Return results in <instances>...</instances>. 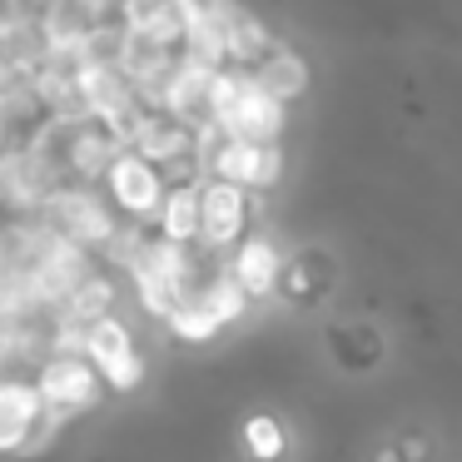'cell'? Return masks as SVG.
Listing matches in <instances>:
<instances>
[{"instance_id":"1","label":"cell","mask_w":462,"mask_h":462,"mask_svg":"<svg viewBox=\"0 0 462 462\" xmlns=\"http://www.w3.org/2000/svg\"><path fill=\"white\" fill-rule=\"evenodd\" d=\"M25 144L41 154V164L55 174V184H100L105 164L120 150V134L85 120L80 110H51L25 134Z\"/></svg>"},{"instance_id":"2","label":"cell","mask_w":462,"mask_h":462,"mask_svg":"<svg viewBox=\"0 0 462 462\" xmlns=\"http://www.w3.org/2000/svg\"><path fill=\"white\" fill-rule=\"evenodd\" d=\"M60 244L45 219H0V313L41 309V279Z\"/></svg>"},{"instance_id":"3","label":"cell","mask_w":462,"mask_h":462,"mask_svg":"<svg viewBox=\"0 0 462 462\" xmlns=\"http://www.w3.org/2000/svg\"><path fill=\"white\" fill-rule=\"evenodd\" d=\"M224 140H249V144H279L283 134V105L239 65H224L214 80V125Z\"/></svg>"},{"instance_id":"4","label":"cell","mask_w":462,"mask_h":462,"mask_svg":"<svg viewBox=\"0 0 462 462\" xmlns=\"http://www.w3.org/2000/svg\"><path fill=\"white\" fill-rule=\"evenodd\" d=\"M31 378H35V393H41L45 412H51L60 428L75 418H85V412H95L100 398L110 393L105 378L95 373V363L85 358L80 343H55V348L31 368Z\"/></svg>"},{"instance_id":"5","label":"cell","mask_w":462,"mask_h":462,"mask_svg":"<svg viewBox=\"0 0 462 462\" xmlns=\"http://www.w3.org/2000/svg\"><path fill=\"white\" fill-rule=\"evenodd\" d=\"M41 219L51 224L65 244L95 254V259H105V254H110V244L120 239V229H125L120 209L105 199L100 184H60V189L45 199Z\"/></svg>"},{"instance_id":"6","label":"cell","mask_w":462,"mask_h":462,"mask_svg":"<svg viewBox=\"0 0 462 462\" xmlns=\"http://www.w3.org/2000/svg\"><path fill=\"white\" fill-rule=\"evenodd\" d=\"M55 432L60 422L45 412L31 373H0V457H35Z\"/></svg>"},{"instance_id":"7","label":"cell","mask_w":462,"mask_h":462,"mask_svg":"<svg viewBox=\"0 0 462 462\" xmlns=\"http://www.w3.org/2000/svg\"><path fill=\"white\" fill-rule=\"evenodd\" d=\"M283 174V150L279 144H249V140H224L219 130L199 134V180H224L239 189L259 194L273 189Z\"/></svg>"},{"instance_id":"8","label":"cell","mask_w":462,"mask_h":462,"mask_svg":"<svg viewBox=\"0 0 462 462\" xmlns=\"http://www.w3.org/2000/svg\"><path fill=\"white\" fill-rule=\"evenodd\" d=\"M100 189H105V199L120 209L125 224H144V229H150L160 204H164V194H170V174H164L160 164H150L144 154H134L130 144H120L115 160L105 164V174H100Z\"/></svg>"},{"instance_id":"9","label":"cell","mask_w":462,"mask_h":462,"mask_svg":"<svg viewBox=\"0 0 462 462\" xmlns=\"http://www.w3.org/2000/svg\"><path fill=\"white\" fill-rule=\"evenodd\" d=\"M75 110L125 140L130 120L144 110V100L120 65H75Z\"/></svg>"},{"instance_id":"10","label":"cell","mask_w":462,"mask_h":462,"mask_svg":"<svg viewBox=\"0 0 462 462\" xmlns=\"http://www.w3.org/2000/svg\"><path fill=\"white\" fill-rule=\"evenodd\" d=\"M75 343L85 348V358L95 363V373L105 378L110 393H134L144 383V353H140V343H134V328L120 319V313L90 323Z\"/></svg>"},{"instance_id":"11","label":"cell","mask_w":462,"mask_h":462,"mask_svg":"<svg viewBox=\"0 0 462 462\" xmlns=\"http://www.w3.org/2000/svg\"><path fill=\"white\" fill-rule=\"evenodd\" d=\"M134 154H144L150 164H160L164 174L174 170V164H189V174H199V130H189L184 120H174L170 110H160V105H144L140 115L130 120V130H125V140Z\"/></svg>"},{"instance_id":"12","label":"cell","mask_w":462,"mask_h":462,"mask_svg":"<svg viewBox=\"0 0 462 462\" xmlns=\"http://www.w3.org/2000/svg\"><path fill=\"white\" fill-rule=\"evenodd\" d=\"M60 189L55 174L41 164L31 144H5L0 150V219H41L45 199Z\"/></svg>"},{"instance_id":"13","label":"cell","mask_w":462,"mask_h":462,"mask_svg":"<svg viewBox=\"0 0 462 462\" xmlns=\"http://www.w3.org/2000/svg\"><path fill=\"white\" fill-rule=\"evenodd\" d=\"M249 234V189L224 180H199V249H239Z\"/></svg>"},{"instance_id":"14","label":"cell","mask_w":462,"mask_h":462,"mask_svg":"<svg viewBox=\"0 0 462 462\" xmlns=\"http://www.w3.org/2000/svg\"><path fill=\"white\" fill-rule=\"evenodd\" d=\"M214 80H219V70L214 65H199V60H184L170 70V80L160 85V95H154L150 105H160V110H170L174 120H184L189 130H209L214 125Z\"/></svg>"},{"instance_id":"15","label":"cell","mask_w":462,"mask_h":462,"mask_svg":"<svg viewBox=\"0 0 462 462\" xmlns=\"http://www.w3.org/2000/svg\"><path fill=\"white\" fill-rule=\"evenodd\" d=\"M180 65V45H164L150 41V35H134L125 31V55H120V70L130 75V85L140 90V100L150 105L160 95V85L170 80V70Z\"/></svg>"},{"instance_id":"16","label":"cell","mask_w":462,"mask_h":462,"mask_svg":"<svg viewBox=\"0 0 462 462\" xmlns=\"http://www.w3.org/2000/svg\"><path fill=\"white\" fill-rule=\"evenodd\" d=\"M229 273L239 279V289L249 293V299H269V293L279 289V279H283L279 244L263 239V234H244L239 249L229 254Z\"/></svg>"},{"instance_id":"17","label":"cell","mask_w":462,"mask_h":462,"mask_svg":"<svg viewBox=\"0 0 462 462\" xmlns=\"http://www.w3.org/2000/svg\"><path fill=\"white\" fill-rule=\"evenodd\" d=\"M154 234L164 244H184V249L199 244V180H170V194L154 214Z\"/></svg>"},{"instance_id":"18","label":"cell","mask_w":462,"mask_h":462,"mask_svg":"<svg viewBox=\"0 0 462 462\" xmlns=\"http://www.w3.org/2000/svg\"><path fill=\"white\" fill-rule=\"evenodd\" d=\"M120 25L150 41L180 45L184 41V11L180 0H120Z\"/></svg>"},{"instance_id":"19","label":"cell","mask_w":462,"mask_h":462,"mask_svg":"<svg viewBox=\"0 0 462 462\" xmlns=\"http://www.w3.org/2000/svg\"><path fill=\"white\" fill-rule=\"evenodd\" d=\"M249 75L263 85V90L273 95L279 105H289V100H299L303 90H309V65L299 60V55L289 51V45H273L269 55H263L259 65H249Z\"/></svg>"},{"instance_id":"20","label":"cell","mask_w":462,"mask_h":462,"mask_svg":"<svg viewBox=\"0 0 462 462\" xmlns=\"http://www.w3.org/2000/svg\"><path fill=\"white\" fill-rule=\"evenodd\" d=\"M164 328H170L180 343H209L224 323H219V313L204 303V293L194 289V293H184V303L170 313V319H164Z\"/></svg>"},{"instance_id":"21","label":"cell","mask_w":462,"mask_h":462,"mask_svg":"<svg viewBox=\"0 0 462 462\" xmlns=\"http://www.w3.org/2000/svg\"><path fill=\"white\" fill-rule=\"evenodd\" d=\"M199 293H204V303H209V309L219 313V323H224V328H229L234 319H244V309L254 303L249 293L239 289V279L229 273V263H224V269H209V273H204Z\"/></svg>"},{"instance_id":"22","label":"cell","mask_w":462,"mask_h":462,"mask_svg":"<svg viewBox=\"0 0 462 462\" xmlns=\"http://www.w3.org/2000/svg\"><path fill=\"white\" fill-rule=\"evenodd\" d=\"M244 448H249L259 462H273L283 452V428L273 418H249L244 422Z\"/></svg>"},{"instance_id":"23","label":"cell","mask_w":462,"mask_h":462,"mask_svg":"<svg viewBox=\"0 0 462 462\" xmlns=\"http://www.w3.org/2000/svg\"><path fill=\"white\" fill-rule=\"evenodd\" d=\"M25 11H45V5H55V0H21Z\"/></svg>"}]
</instances>
